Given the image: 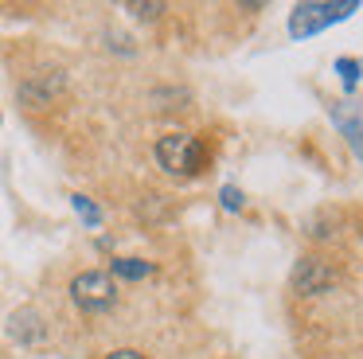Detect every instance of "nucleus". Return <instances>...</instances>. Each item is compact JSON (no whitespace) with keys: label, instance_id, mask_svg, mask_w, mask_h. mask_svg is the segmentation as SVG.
<instances>
[{"label":"nucleus","instance_id":"obj_1","mask_svg":"<svg viewBox=\"0 0 363 359\" xmlns=\"http://www.w3.org/2000/svg\"><path fill=\"white\" fill-rule=\"evenodd\" d=\"M355 8H359V0H313V4H297L289 16V35L293 39H308L316 35L320 28H328V23L344 20V16H352Z\"/></svg>","mask_w":363,"mask_h":359},{"label":"nucleus","instance_id":"obj_2","mask_svg":"<svg viewBox=\"0 0 363 359\" xmlns=\"http://www.w3.org/2000/svg\"><path fill=\"white\" fill-rule=\"evenodd\" d=\"M157 160L172 176H196L203 168V145L191 133H164L157 140Z\"/></svg>","mask_w":363,"mask_h":359},{"label":"nucleus","instance_id":"obj_3","mask_svg":"<svg viewBox=\"0 0 363 359\" xmlns=\"http://www.w3.org/2000/svg\"><path fill=\"white\" fill-rule=\"evenodd\" d=\"M71 301L79 304L82 312H106V309H113V301H118V285H113L110 273L86 270V273H79V277L71 281Z\"/></svg>","mask_w":363,"mask_h":359},{"label":"nucleus","instance_id":"obj_4","mask_svg":"<svg viewBox=\"0 0 363 359\" xmlns=\"http://www.w3.org/2000/svg\"><path fill=\"white\" fill-rule=\"evenodd\" d=\"M332 285H336V270H332V262H324V258H301L297 270H293V289H297L301 297H320V293H328Z\"/></svg>","mask_w":363,"mask_h":359},{"label":"nucleus","instance_id":"obj_5","mask_svg":"<svg viewBox=\"0 0 363 359\" xmlns=\"http://www.w3.org/2000/svg\"><path fill=\"white\" fill-rule=\"evenodd\" d=\"M9 336L16 343H24V348H35V343H43L48 328H43V316L35 309H16L9 316Z\"/></svg>","mask_w":363,"mask_h":359},{"label":"nucleus","instance_id":"obj_6","mask_svg":"<svg viewBox=\"0 0 363 359\" xmlns=\"http://www.w3.org/2000/svg\"><path fill=\"white\" fill-rule=\"evenodd\" d=\"M332 125H336V129L347 137L352 153L363 156V117H359V109H355L352 101H340V106H332Z\"/></svg>","mask_w":363,"mask_h":359},{"label":"nucleus","instance_id":"obj_7","mask_svg":"<svg viewBox=\"0 0 363 359\" xmlns=\"http://www.w3.org/2000/svg\"><path fill=\"white\" fill-rule=\"evenodd\" d=\"M59 90H63V70H48V74H35L32 82L20 86V98H24L28 106H48Z\"/></svg>","mask_w":363,"mask_h":359},{"label":"nucleus","instance_id":"obj_8","mask_svg":"<svg viewBox=\"0 0 363 359\" xmlns=\"http://www.w3.org/2000/svg\"><path fill=\"white\" fill-rule=\"evenodd\" d=\"M113 273L129 281H141L152 273V262H141V258H113Z\"/></svg>","mask_w":363,"mask_h":359},{"label":"nucleus","instance_id":"obj_9","mask_svg":"<svg viewBox=\"0 0 363 359\" xmlns=\"http://www.w3.org/2000/svg\"><path fill=\"white\" fill-rule=\"evenodd\" d=\"M336 70H340V78H344V90H355V78H359V59H340Z\"/></svg>","mask_w":363,"mask_h":359},{"label":"nucleus","instance_id":"obj_10","mask_svg":"<svg viewBox=\"0 0 363 359\" xmlns=\"http://www.w3.org/2000/svg\"><path fill=\"white\" fill-rule=\"evenodd\" d=\"M74 211H79V215L86 219L90 226H98V223H102V215H98V207L86 199V195H74Z\"/></svg>","mask_w":363,"mask_h":359},{"label":"nucleus","instance_id":"obj_11","mask_svg":"<svg viewBox=\"0 0 363 359\" xmlns=\"http://www.w3.org/2000/svg\"><path fill=\"white\" fill-rule=\"evenodd\" d=\"M129 12H133L137 20H157V16L164 12V4H129Z\"/></svg>","mask_w":363,"mask_h":359},{"label":"nucleus","instance_id":"obj_12","mask_svg":"<svg viewBox=\"0 0 363 359\" xmlns=\"http://www.w3.org/2000/svg\"><path fill=\"white\" fill-rule=\"evenodd\" d=\"M223 207H227V211H238V207H242V192H238V187H223Z\"/></svg>","mask_w":363,"mask_h":359},{"label":"nucleus","instance_id":"obj_13","mask_svg":"<svg viewBox=\"0 0 363 359\" xmlns=\"http://www.w3.org/2000/svg\"><path fill=\"white\" fill-rule=\"evenodd\" d=\"M106 359H145L141 351H133V348H118V351H110Z\"/></svg>","mask_w":363,"mask_h":359}]
</instances>
